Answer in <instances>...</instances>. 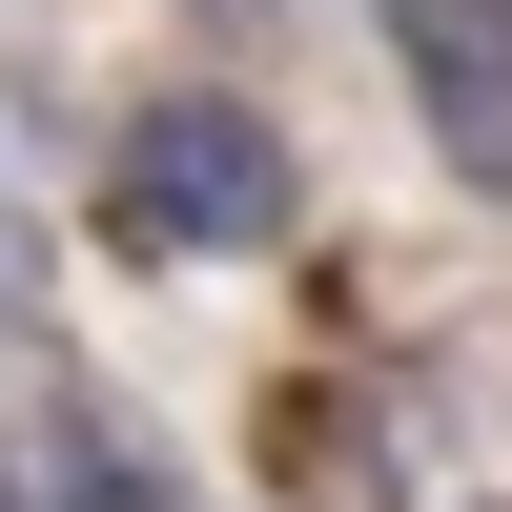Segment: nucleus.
I'll list each match as a JSON object with an SVG mask.
<instances>
[{"label":"nucleus","instance_id":"1","mask_svg":"<svg viewBox=\"0 0 512 512\" xmlns=\"http://www.w3.org/2000/svg\"><path fill=\"white\" fill-rule=\"evenodd\" d=\"M103 205H123V246L144 267H246V246H287V123L267 103H226V82H164V103H123V144H103Z\"/></svg>","mask_w":512,"mask_h":512},{"label":"nucleus","instance_id":"2","mask_svg":"<svg viewBox=\"0 0 512 512\" xmlns=\"http://www.w3.org/2000/svg\"><path fill=\"white\" fill-rule=\"evenodd\" d=\"M349 492L369 512H512V369L492 349H390V369H369Z\"/></svg>","mask_w":512,"mask_h":512},{"label":"nucleus","instance_id":"3","mask_svg":"<svg viewBox=\"0 0 512 512\" xmlns=\"http://www.w3.org/2000/svg\"><path fill=\"white\" fill-rule=\"evenodd\" d=\"M369 41H390V103L431 123V164L512 205V0H369Z\"/></svg>","mask_w":512,"mask_h":512},{"label":"nucleus","instance_id":"4","mask_svg":"<svg viewBox=\"0 0 512 512\" xmlns=\"http://www.w3.org/2000/svg\"><path fill=\"white\" fill-rule=\"evenodd\" d=\"M21 472H41V512H185V472L144 451V410H103V390H41Z\"/></svg>","mask_w":512,"mask_h":512},{"label":"nucleus","instance_id":"5","mask_svg":"<svg viewBox=\"0 0 512 512\" xmlns=\"http://www.w3.org/2000/svg\"><path fill=\"white\" fill-rule=\"evenodd\" d=\"M0 512H41V472H21V451H0Z\"/></svg>","mask_w":512,"mask_h":512},{"label":"nucleus","instance_id":"6","mask_svg":"<svg viewBox=\"0 0 512 512\" xmlns=\"http://www.w3.org/2000/svg\"><path fill=\"white\" fill-rule=\"evenodd\" d=\"M0 308H21V226H0Z\"/></svg>","mask_w":512,"mask_h":512},{"label":"nucleus","instance_id":"7","mask_svg":"<svg viewBox=\"0 0 512 512\" xmlns=\"http://www.w3.org/2000/svg\"><path fill=\"white\" fill-rule=\"evenodd\" d=\"M205 21H267V0H205Z\"/></svg>","mask_w":512,"mask_h":512}]
</instances>
